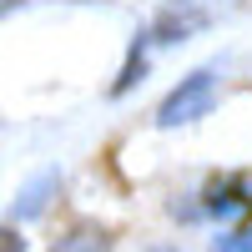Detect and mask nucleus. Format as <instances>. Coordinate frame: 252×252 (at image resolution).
<instances>
[{
  "label": "nucleus",
  "instance_id": "nucleus-1",
  "mask_svg": "<svg viewBox=\"0 0 252 252\" xmlns=\"http://www.w3.org/2000/svg\"><path fill=\"white\" fill-rule=\"evenodd\" d=\"M212 106H217V66H197V71H187L177 86L161 96L157 126H161V131H177V126L202 121Z\"/></svg>",
  "mask_w": 252,
  "mask_h": 252
},
{
  "label": "nucleus",
  "instance_id": "nucleus-2",
  "mask_svg": "<svg viewBox=\"0 0 252 252\" xmlns=\"http://www.w3.org/2000/svg\"><path fill=\"white\" fill-rule=\"evenodd\" d=\"M197 202H202L207 222H237V217L252 212V177L247 172H222L197 192Z\"/></svg>",
  "mask_w": 252,
  "mask_h": 252
},
{
  "label": "nucleus",
  "instance_id": "nucleus-3",
  "mask_svg": "<svg viewBox=\"0 0 252 252\" xmlns=\"http://www.w3.org/2000/svg\"><path fill=\"white\" fill-rule=\"evenodd\" d=\"M202 26H207L202 10H166V15H157L141 35L152 40V46H182V40L192 35V31H202Z\"/></svg>",
  "mask_w": 252,
  "mask_h": 252
},
{
  "label": "nucleus",
  "instance_id": "nucleus-4",
  "mask_svg": "<svg viewBox=\"0 0 252 252\" xmlns=\"http://www.w3.org/2000/svg\"><path fill=\"white\" fill-rule=\"evenodd\" d=\"M56 187H61L56 172H40V177L26 187V192H20V202L10 207V222H31V217H40V212H46V197L56 192Z\"/></svg>",
  "mask_w": 252,
  "mask_h": 252
},
{
  "label": "nucleus",
  "instance_id": "nucleus-5",
  "mask_svg": "<svg viewBox=\"0 0 252 252\" xmlns=\"http://www.w3.org/2000/svg\"><path fill=\"white\" fill-rule=\"evenodd\" d=\"M51 252H111V232L96 222H76L66 237H56Z\"/></svg>",
  "mask_w": 252,
  "mask_h": 252
},
{
  "label": "nucleus",
  "instance_id": "nucleus-6",
  "mask_svg": "<svg viewBox=\"0 0 252 252\" xmlns=\"http://www.w3.org/2000/svg\"><path fill=\"white\" fill-rule=\"evenodd\" d=\"M146 51H152V40H146V35H136V46H131V56H126L121 76L111 81V96H126L131 86H141V76L152 71V56H146Z\"/></svg>",
  "mask_w": 252,
  "mask_h": 252
},
{
  "label": "nucleus",
  "instance_id": "nucleus-7",
  "mask_svg": "<svg viewBox=\"0 0 252 252\" xmlns=\"http://www.w3.org/2000/svg\"><path fill=\"white\" fill-rule=\"evenodd\" d=\"M217 252H252V222H237L232 232L217 237Z\"/></svg>",
  "mask_w": 252,
  "mask_h": 252
},
{
  "label": "nucleus",
  "instance_id": "nucleus-8",
  "mask_svg": "<svg viewBox=\"0 0 252 252\" xmlns=\"http://www.w3.org/2000/svg\"><path fill=\"white\" fill-rule=\"evenodd\" d=\"M0 252H26V237L15 222H0Z\"/></svg>",
  "mask_w": 252,
  "mask_h": 252
},
{
  "label": "nucleus",
  "instance_id": "nucleus-9",
  "mask_svg": "<svg viewBox=\"0 0 252 252\" xmlns=\"http://www.w3.org/2000/svg\"><path fill=\"white\" fill-rule=\"evenodd\" d=\"M157 252H166V247H157Z\"/></svg>",
  "mask_w": 252,
  "mask_h": 252
}]
</instances>
